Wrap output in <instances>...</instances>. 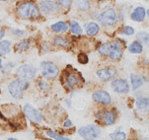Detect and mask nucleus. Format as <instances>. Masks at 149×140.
Here are the masks:
<instances>
[{
    "label": "nucleus",
    "instance_id": "obj_34",
    "mask_svg": "<svg viewBox=\"0 0 149 140\" xmlns=\"http://www.w3.org/2000/svg\"><path fill=\"white\" fill-rule=\"evenodd\" d=\"M72 3V1H63V0H60V1H58V4L61 6H63V7H68L70 4Z\"/></svg>",
    "mask_w": 149,
    "mask_h": 140
},
{
    "label": "nucleus",
    "instance_id": "obj_40",
    "mask_svg": "<svg viewBox=\"0 0 149 140\" xmlns=\"http://www.w3.org/2000/svg\"><path fill=\"white\" fill-rule=\"evenodd\" d=\"M141 140H147V139H146V138H145V139H141Z\"/></svg>",
    "mask_w": 149,
    "mask_h": 140
},
{
    "label": "nucleus",
    "instance_id": "obj_10",
    "mask_svg": "<svg viewBox=\"0 0 149 140\" xmlns=\"http://www.w3.org/2000/svg\"><path fill=\"white\" fill-rule=\"evenodd\" d=\"M96 74L102 81H108L111 80L116 75V69L115 68H104V69L96 71Z\"/></svg>",
    "mask_w": 149,
    "mask_h": 140
},
{
    "label": "nucleus",
    "instance_id": "obj_27",
    "mask_svg": "<svg viewBox=\"0 0 149 140\" xmlns=\"http://www.w3.org/2000/svg\"><path fill=\"white\" fill-rule=\"evenodd\" d=\"M54 43L55 45L61 46V47H68L69 46V42L64 37H56L54 39Z\"/></svg>",
    "mask_w": 149,
    "mask_h": 140
},
{
    "label": "nucleus",
    "instance_id": "obj_37",
    "mask_svg": "<svg viewBox=\"0 0 149 140\" xmlns=\"http://www.w3.org/2000/svg\"><path fill=\"white\" fill-rule=\"evenodd\" d=\"M1 67H2V60L0 59V69H1Z\"/></svg>",
    "mask_w": 149,
    "mask_h": 140
},
{
    "label": "nucleus",
    "instance_id": "obj_7",
    "mask_svg": "<svg viewBox=\"0 0 149 140\" xmlns=\"http://www.w3.org/2000/svg\"><path fill=\"white\" fill-rule=\"evenodd\" d=\"M24 112L26 117L33 123H41L43 121V115L40 111H38L36 108H33V106L30 104H26L24 107Z\"/></svg>",
    "mask_w": 149,
    "mask_h": 140
},
{
    "label": "nucleus",
    "instance_id": "obj_36",
    "mask_svg": "<svg viewBox=\"0 0 149 140\" xmlns=\"http://www.w3.org/2000/svg\"><path fill=\"white\" fill-rule=\"evenodd\" d=\"M4 31L3 30H0V40H1V38H3V36H4Z\"/></svg>",
    "mask_w": 149,
    "mask_h": 140
},
{
    "label": "nucleus",
    "instance_id": "obj_13",
    "mask_svg": "<svg viewBox=\"0 0 149 140\" xmlns=\"http://www.w3.org/2000/svg\"><path fill=\"white\" fill-rule=\"evenodd\" d=\"M40 6H41V9L43 12L45 13H49V12H52V11H55L57 10L58 6L57 4L55 3L54 1H42L40 3Z\"/></svg>",
    "mask_w": 149,
    "mask_h": 140
},
{
    "label": "nucleus",
    "instance_id": "obj_28",
    "mask_svg": "<svg viewBox=\"0 0 149 140\" xmlns=\"http://www.w3.org/2000/svg\"><path fill=\"white\" fill-rule=\"evenodd\" d=\"M47 134H48V136L52 137V138H54L55 140H70L69 138H67V137L61 136V135H59L58 133L53 132V131H48Z\"/></svg>",
    "mask_w": 149,
    "mask_h": 140
},
{
    "label": "nucleus",
    "instance_id": "obj_2",
    "mask_svg": "<svg viewBox=\"0 0 149 140\" xmlns=\"http://www.w3.org/2000/svg\"><path fill=\"white\" fill-rule=\"evenodd\" d=\"M29 87V82L24 79H14L8 85V91L11 97L14 99H20L24 95V91Z\"/></svg>",
    "mask_w": 149,
    "mask_h": 140
},
{
    "label": "nucleus",
    "instance_id": "obj_23",
    "mask_svg": "<svg viewBox=\"0 0 149 140\" xmlns=\"http://www.w3.org/2000/svg\"><path fill=\"white\" fill-rule=\"evenodd\" d=\"M31 46V42L29 39H26V40H22V42H19V43L17 44V45L15 46V50L16 51H26V50H28L29 48H30Z\"/></svg>",
    "mask_w": 149,
    "mask_h": 140
},
{
    "label": "nucleus",
    "instance_id": "obj_32",
    "mask_svg": "<svg viewBox=\"0 0 149 140\" xmlns=\"http://www.w3.org/2000/svg\"><path fill=\"white\" fill-rule=\"evenodd\" d=\"M78 61L80 62V63H82V64H85V63H87V62H88V57H87L85 54L80 53L78 55Z\"/></svg>",
    "mask_w": 149,
    "mask_h": 140
},
{
    "label": "nucleus",
    "instance_id": "obj_26",
    "mask_svg": "<svg viewBox=\"0 0 149 140\" xmlns=\"http://www.w3.org/2000/svg\"><path fill=\"white\" fill-rule=\"evenodd\" d=\"M112 140H126V133L123 131H116V132L110 134Z\"/></svg>",
    "mask_w": 149,
    "mask_h": 140
},
{
    "label": "nucleus",
    "instance_id": "obj_6",
    "mask_svg": "<svg viewBox=\"0 0 149 140\" xmlns=\"http://www.w3.org/2000/svg\"><path fill=\"white\" fill-rule=\"evenodd\" d=\"M78 133L82 138L86 140H94L100 134V130L97 126L94 125H88V126L81 127L78 130Z\"/></svg>",
    "mask_w": 149,
    "mask_h": 140
},
{
    "label": "nucleus",
    "instance_id": "obj_5",
    "mask_svg": "<svg viewBox=\"0 0 149 140\" xmlns=\"http://www.w3.org/2000/svg\"><path fill=\"white\" fill-rule=\"evenodd\" d=\"M36 74H37V68L31 64H24L16 69V75L20 79H24L26 81L33 79L36 76Z\"/></svg>",
    "mask_w": 149,
    "mask_h": 140
},
{
    "label": "nucleus",
    "instance_id": "obj_25",
    "mask_svg": "<svg viewBox=\"0 0 149 140\" xmlns=\"http://www.w3.org/2000/svg\"><path fill=\"white\" fill-rule=\"evenodd\" d=\"M112 50V43H104L100 47H98V52L102 55H109Z\"/></svg>",
    "mask_w": 149,
    "mask_h": 140
},
{
    "label": "nucleus",
    "instance_id": "obj_9",
    "mask_svg": "<svg viewBox=\"0 0 149 140\" xmlns=\"http://www.w3.org/2000/svg\"><path fill=\"white\" fill-rule=\"evenodd\" d=\"M92 99L96 103L102 104V105H110L112 99L111 95H109V93H107L106 91H96L92 95Z\"/></svg>",
    "mask_w": 149,
    "mask_h": 140
},
{
    "label": "nucleus",
    "instance_id": "obj_24",
    "mask_svg": "<svg viewBox=\"0 0 149 140\" xmlns=\"http://www.w3.org/2000/svg\"><path fill=\"white\" fill-rule=\"evenodd\" d=\"M137 40L139 43H143L149 46V34L145 32H139L137 34Z\"/></svg>",
    "mask_w": 149,
    "mask_h": 140
},
{
    "label": "nucleus",
    "instance_id": "obj_18",
    "mask_svg": "<svg viewBox=\"0 0 149 140\" xmlns=\"http://www.w3.org/2000/svg\"><path fill=\"white\" fill-rule=\"evenodd\" d=\"M131 83H132V87L133 89H138L139 87H141L143 85V80L140 76L136 74H132L131 75Z\"/></svg>",
    "mask_w": 149,
    "mask_h": 140
},
{
    "label": "nucleus",
    "instance_id": "obj_30",
    "mask_svg": "<svg viewBox=\"0 0 149 140\" xmlns=\"http://www.w3.org/2000/svg\"><path fill=\"white\" fill-rule=\"evenodd\" d=\"M122 33H123L124 35H127V36H131L134 34V29L132 28V26H125V28H123V30H122Z\"/></svg>",
    "mask_w": 149,
    "mask_h": 140
},
{
    "label": "nucleus",
    "instance_id": "obj_14",
    "mask_svg": "<svg viewBox=\"0 0 149 140\" xmlns=\"http://www.w3.org/2000/svg\"><path fill=\"white\" fill-rule=\"evenodd\" d=\"M80 82H81L80 78H79V76L76 73H70V74H68V76H67V79H66L67 87H73V86H75V85L79 84Z\"/></svg>",
    "mask_w": 149,
    "mask_h": 140
},
{
    "label": "nucleus",
    "instance_id": "obj_35",
    "mask_svg": "<svg viewBox=\"0 0 149 140\" xmlns=\"http://www.w3.org/2000/svg\"><path fill=\"white\" fill-rule=\"evenodd\" d=\"M71 126H72V123H71V121L69 120V119H67V120L64 122V127H66V128H70Z\"/></svg>",
    "mask_w": 149,
    "mask_h": 140
},
{
    "label": "nucleus",
    "instance_id": "obj_11",
    "mask_svg": "<svg viewBox=\"0 0 149 140\" xmlns=\"http://www.w3.org/2000/svg\"><path fill=\"white\" fill-rule=\"evenodd\" d=\"M122 55H123V50H122L121 45L119 43H117V42L112 43V50H111L110 54H109L111 59L114 60V61H117V60L121 59Z\"/></svg>",
    "mask_w": 149,
    "mask_h": 140
},
{
    "label": "nucleus",
    "instance_id": "obj_17",
    "mask_svg": "<svg viewBox=\"0 0 149 140\" xmlns=\"http://www.w3.org/2000/svg\"><path fill=\"white\" fill-rule=\"evenodd\" d=\"M102 120H104L106 125H112L116 121V116H115L114 112H104V116H102Z\"/></svg>",
    "mask_w": 149,
    "mask_h": 140
},
{
    "label": "nucleus",
    "instance_id": "obj_8",
    "mask_svg": "<svg viewBox=\"0 0 149 140\" xmlns=\"http://www.w3.org/2000/svg\"><path fill=\"white\" fill-rule=\"evenodd\" d=\"M112 88L118 93H128L130 91L129 83L126 79L118 78L112 82Z\"/></svg>",
    "mask_w": 149,
    "mask_h": 140
},
{
    "label": "nucleus",
    "instance_id": "obj_3",
    "mask_svg": "<svg viewBox=\"0 0 149 140\" xmlns=\"http://www.w3.org/2000/svg\"><path fill=\"white\" fill-rule=\"evenodd\" d=\"M97 20L104 26H114L118 22V15L114 8H108L97 16Z\"/></svg>",
    "mask_w": 149,
    "mask_h": 140
},
{
    "label": "nucleus",
    "instance_id": "obj_4",
    "mask_svg": "<svg viewBox=\"0 0 149 140\" xmlns=\"http://www.w3.org/2000/svg\"><path fill=\"white\" fill-rule=\"evenodd\" d=\"M42 68V74L44 77L48 79H54L59 74V68L57 65L50 61H44L41 63Z\"/></svg>",
    "mask_w": 149,
    "mask_h": 140
},
{
    "label": "nucleus",
    "instance_id": "obj_29",
    "mask_svg": "<svg viewBox=\"0 0 149 140\" xmlns=\"http://www.w3.org/2000/svg\"><path fill=\"white\" fill-rule=\"evenodd\" d=\"M89 2L88 1H79L78 2V7L80 8L81 10H88L89 8Z\"/></svg>",
    "mask_w": 149,
    "mask_h": 140
},
{
    "label": "nucleus",
    "instance_id": "obj_33",
    "mask_svg": "<svg viewBox=\"0 0 149 140\" xmlns=\"http://www.w3.org/2000/svg\"><path fill=\"white\" fill-rule=\"evenodd\" d=\"M12 34L14 36H16V37H22L26 33L24 32V31H20V30H16V29H14V30H12Z\"/></svg>",
    "mask_w": 149,
    "mask_h": 140
},
{
    "label": "nucleus",
    "instance_id": "obj_16",
    "mask_svg": "<svg viewBox=\"0 0 149 140\" xmlns=\"http://www.w3.org/2000/svg\"><path fill=\"white\" fill-rule=\"evenodd\" d=\"M10 43L7 40L0 42V56H6L10 52Z\"/></svg>",
    "mask_w": 149,
    "mask_h": 140
},
{
    "label": "nucleus",
    "instance_id": "obj_22",
    "mask_svg": "<svg viewBox=\"0 0 149 140\" xmlns=\"http://www.w3.org/2000/svg\"><path fill=\"white\" fill-rule=\"evenodd\" d=\"M70 31L73 35H78L80 36L82 34V29H81L80 24L75 20H71L70 22Z\"/></svg>",
    "mask_w": 149,
    "mask_h": 140
},
{
    "label": "nucleus",
    "instance_id": "obj_12",
    "mask_svg": "<svg viewBox=\"0 0 149 140\" xmlns=\"http://www.w3.org/2000/svg\"><path fill=\"white\" fill-rule=\"evenodd\" d=\"M145 15H146L145 8L139 6V7L135 8V9L133 10V12L131 13V18H132V20H134V22H143V20H144Z\"/></svg>",
    "mask_w": 149,
    "mask_h": 140
},
{
    "label": "nucleus",
    "instance_id": "obj_15",
    "mask_svg": "<svg viewBox=\"0 0 149 140\" xmlns=\"http://www.w3.org/2000/svg\"><path fill=\"white\" fill-rule=\"evenodd\" d=\"M51 30L55 33L66 32V31L68 30V24H67L65 22H56V24H52Z\"/></svg>",
    "mask_w": 149,
    "mask_h": 140
},
{
    "label": "nucleus",
    "instance_id": "obj_19",
    "mask_svg": "<svg viewBox=\"0 0 149 140\" xmlns=\"http://www.w3.org/2000/svg\"><path fill=\"white\" fill-rule=\"evenodd\" d=\"M100 31V26L95 22H89L86 24V34L88 36H95Z\"/></svg>",
    "mask_w": 149,
    "mask_h": 140
},
{
    "label": "nucleus",
    "instance_id": "obj_1",
    "mask_svg": "<svg viewBox=\"0 0 149 140\" xmlns=\"http://www.w3.org/2000/svg\"><path fill=\"white\" fill-rule=\"evenodd\" d=\"M17 13L22 18L26 20H33L40 16V11L38 7L31 2H24L20 4L17 8Z\"/></svg>",
    "mask_w": 149,
    "mask_h": 140
},
{
    "label": "nucleus",
    "instance_id": "obj_20",
    "mask_svg": "<svg viewBox=\"0 0 149 140\" xmlns=\"http://www.w3.org/2000/svg\"><path fill=\"white\" fill-rule=\"evenodd\" d=\"M136 106L139 110H144L149 107V99L145 97H139L136 101Z\"/></svg>",
    "mask_w": 149,
    "mask_h": 140
},
{
    "label": "nucleus",
    "instance_id": "obj_21",
    "mask_svg": "<svg viewBox=\"0 0 149 140\" xmlns=\"http://www.w3.org/2000/svg\"><path fill=\"white\" fill-rule=\"evenodd\" d=\"M143 51V47H142V44L139 42H133L131 45L129 46V52L133 54H140Z\"/></svg>",
    "mask_w": 149,
    "mask_h": 140
},
{
    "label": "nucleus",
    "instance_id": "obj_39",
    "mask_svg": "<svg viewBox=\"0 0 149 140\" xmlns=\"http://www.w3.org/2000/svg\"><path fill=\"white\" fill-rule=\"evenodd\" d=\"M7 140H17V139H15V138H8Z\"/></svg>",
    "mask_w": 149,
    "mask_h": 140
},
{
    "label": "nucleus",
    "instance_id": "obj_38",
    "mask_svg": "<svg viewBox=\"0 0 149 140\" xmlns=\"http://www.w3.org/2000/svg\"><path fill=\"white\" fill-rule=\"evenodd\" d=\"M146 14H147V15L149 16V9H148V10H146Z\"/></svg>",
    "mask_w": 149,
    "mask_h": 140
},
{
    "label": "nucleus",
    "instance_id": "obj_31",
    "mask_svg": "<svg viewBox=\"0 0 149 140\" xmlns=\"http://www.w3.org/2000/svg\"><path fill=\"white\" fill-rule=\"evenodd\" d=\"M38 84H39L40 88H41L42 91H49V85H48V83H46L45 81L39 80V81H38Z\"/></svg>",
    "mask_w": 149,
    "mask_h": 140
}]
</instances>
